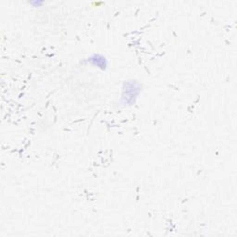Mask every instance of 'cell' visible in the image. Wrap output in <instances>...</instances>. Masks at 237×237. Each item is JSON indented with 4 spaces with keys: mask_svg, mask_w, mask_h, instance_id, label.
<instances>
[{
    "mask_svg": "<svg viewBox=\"0 0 237 237\" xmlns=\"http://www.w3.org/2000/svg\"><path fill=\"white\" fill-rule=\"evenodd\" d=\"M88 60H89L92 64H94V65H96V66H97V67H99V68H101V69H103V70H105L106 67H107V65H108L107 59H106L103 56L98 55V54H97H97L93 55L92 57H90V58H88Z\"/></svg>",
    "mask_w": 237,
    "mask_h": 237,
    "instance_id": "cell-1",
    "label": "cell"
},
{
    "mask_svg": "<svg viewBox=\"0 0 237 237\" xmlns=\"http://www.w3.org/2000/svg\"><path fill=\"white\" fill-rule=\"evenodd\" d=\"M30 4H31V5H32L34 7H36V6H37V7H39V6H41L44 4V2H43V1H39V0H37V1L35 0V1H32V2H30Z\"/></svg>",
    "mask_w": 237,
    "mask_h": 237,
    "instance_id": "cell-2",
    "label": "cell"
}]
</instances>
